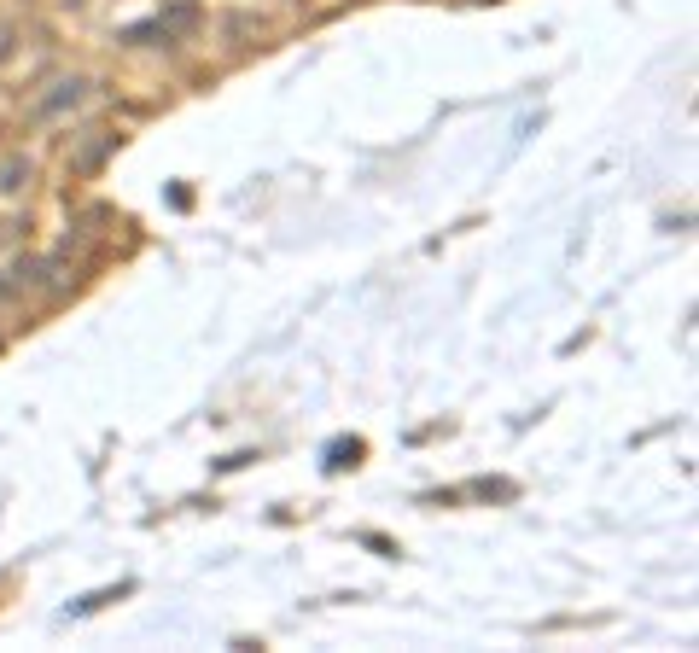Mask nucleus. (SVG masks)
Segmentation results:
<instances>
[{"instance_id":"2","label":"nucleus","mask_w":699,"mask_h":653,"mask_svg":"<svg viewBox=\"0 0 699 653\" xmlns=\"http://www.w3.org/2000/svg\"><path fill=\"white\" fill-rule=\"evenodd\" d=\"M24 175H30V164H6V170H0V187L12 193V187H24Z\"/></svg>"},{"instance_id":"1","label":"nucleus","mask_w":699,"mask_h":653,"mask_svg":"<svg viewBox=\"0 0 699 653\" xmlns=\"http://www.w3.org/2000/svg\"><path fill=\"white\" fill-rule=\"evenodd\" d=\"M356 461H362V444H356V438H350V444H333V449H327V467H333V473L356 467Z\"/></svg>"}]
</instances>
